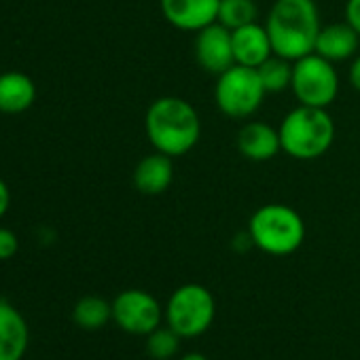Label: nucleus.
I'll return each instance as SVG.
<instances>
[{"label":"nucleus","instance_id":"f257e3e1","mask_svg":"<svg viewBox=\"0 0 360 360\" xmlns=\"http://www.w3.org/2000/svg\"><path fill=\"white\" fill-rule=\"evenodd\" d=\"M144 129L153 148L172 159L187 155L202 136L198 110L193 108V104L176 96L157 98L148 106Z\"/></svg>","mask_w":360,"mask_h":360},{"label":"nucleus","instance_id":"f03ea898","mask_svg":"<svg viewBox=\"0 0 360 360\" xmlns=\"http://www.w3.org/2000/svg\"><path fill=\"white\" fill-rule=\"evenodd\" d=\"M274 53L297 62L314 53L322 30L320 13L314 0H276L265 20Z\"/></svg>","mask_w":360,"mask_h":360},{"label":"nucleus","instance_id":"7ed1b4c3","mask_svg":"<svg viewBox=\"0 0 360 360\" xmlns=\"http://www.w3.org/2000/svg\"><path fill=\"white\" fill-rule=\"evenodd\" d=\"M278 134L286 155L299 161H311L330 148L335 140V123L326 108L299 104L282 119Z\"/></svg>","mask_w":360,"mask_h":360},{"label":"nucleus","instance_id":"20e7f679","mask_svg":"<svg viewBox=\"0 0 360 360\" xmlns=\"http://www.w3.org/2000/svg\"><path fill=\"white\" fill-rule=\"evenodd\" d=\"M252 246L271 255H292L305 240V223L301 214L286 204H265L248 221Z\"/></svg>","mask_w":360,"mask_h":360},{"label":"nucleus","instance_id":"39448f33","mask_svg":"<svg viewBox=\"0 0 360 360\" xmlns=\"http://www.w3.org/2000/svg\"><path fill=\"white\" fill-rule=\"evenodd\" d=\"M217 314V303L212 292L202 284L178 286L165 305V320L172 330L180 337H200L204 335Z\"/></svg>","mask_w":360,"mask_h":360},{"label":"nucleus","instance_id":"423d86ee","mask_svg":"<svg viewBox=\"0 0 360 360\" xmlns=\"http://www.w3.org/2000/svg\"><path fill=\"white\" fill-rule=\"evenodd\" d=\"M267 96L257 68L233 64L223 75L217 77L214 102L217 108L231 119L252 117Z\"/></svg>","mask_w":360,"mask_h":360},{"label":"nucleus","instance_id":"0eeeda50","mask_svg":"<svg viewBox=\"0 0 360 360\" xmlns=\"http://www.w3.org/2000/svg\"><path fill=\"white\" fill-rule=\"evenodd\" d=\"M290 89L299 104L326 108L335 102L339 91V77L333 62L318 53H309L292 62V83Z\"/></svg>","mask_w":360,"mask_h":360},{"label":"nucleus","instance_id":"6e6552de","mask_svg":"<svg viewBox=\"0 0 360 360\" xmlns=\"http://www.w3.org/2000/svg\"><path fill=\"white\" fill-rule=\"evenodd\" d=\"M161 305L159 301L140 288L123 290L112 301V320L115 324L129 335H148L161 324Z\"/></svg>","mask_w":360,"mask_h":360},{"label":"nucleus","instance_id":"1a4fd4ad","mask_svg":"<svg viewBox=\"0 0 360 360\" xmlns=\"http://www.w3.org/2000/svg\"><path fill=\"white\" fill-rule=\"evenodd\" d=\"M195 60L210 75H223L236 64L231 30L214 22L200 32H195Z\"/></svg>","mask_w":360,"mask_h":360},{"label":"nucleus","instance_id":"9d476101","mask_svg":"<svg viewBox=\"0 0 360 360\" xmlns=\"http://www.w3.org/2000/svg\"><path fill=\"white\" fill-rule=\"evenodd\" d=\"M221 0H159L165 22L178 30L200 32L219 18Z\"/></svg>","mask_w":360,"mask_h":360},{"label":"nucleus","instance_id":"9b49d317","mask_svg":"<svg viewBox=\"0 0 360 360\" xmlns=\"http://www.w3.org/2000/svg\"><path fill=\"white\" fill-rule=\"evenodd\" d=\"M30 345V328L24 314L0 299V360H24Z\"/></svg>","mask_w":360,"mask_h":360},{"label":"nucleus","instance_id":"f8f14e48","mask_svg":"<svg viewBox=\"0 0 360 360\" xmlns=\"http://www.w3.org/2000/svg\"><path fill=\"white\" fill-rule=\"evenodd\" d=\"M231 41H233V58L236 64L248 66V68H259L265 60L274 56L271 39L267 34L265 24H248L242 28L231 30Z\"/></svg>","mask_w":360,"mask_h":360},{"label":"nucleus","instance_id":"ddd939ff","mask_svg":"<svg viewBox=\"0 0 360 360\" xmlns=\"http://www.w3.org/2000/svg\"><path fill=\"white\" fill-rule=\"evenodd\" d=\"M238 148L250 161H269L282 150L280 134L269 123L248 121L238 134Z\"/></svg>","mask_w":360,"mask_h":360},{"label":"nucleus","instance_id":"4468645a","mask_svg":"<svg viewBox=\"0 0 360 360\" xmlns=\"http://www.w3.org/2000/svg\"><path fill=\"white\" fill-rule=\"evenodd\" d=\"M174 180V163L172 157L163 153L146 155L138 161L134 169V187L144 195H161L169 189Z\"/></svg>","mask_w":360,"mask_h":360},{"label":"nucleus","instance_id":"2eb2a0df","mask_svg":"<svg viewBox=\"0 0 360 360\" xmlns=\"http://www.w3.org/2000/svg\"><path fill=\"white\" fill-rule=\"evenodd\" d=\"M358 43H360V34L347 22L328 24L320 30V34L316 39L314 53L322 56L324 60H328L333 64L345 62L356 56Z\"/></svg>","mask_w":360,"mask_h":360},{"label":"nucleus","instance_id":"dca6fc26","mask_svg":"<svg viewBox=\"0 0 360 360\" xmlns=\"http://www.w3.org/2000/svg\"><path fill=\"white\" fill-rule=\"evenodd\" d=\"M37 100L34 81L18 70L0 75V112L18 115L28 110Z\"/></svg>","mask_w":360,"mask_h":360},{"label":"nucleus","instance_id":"f3484780","mask_svg":"<svg viewBox=\"0 0 360 360\" xmlns=\"http://www.w3.org/2000/svg\"><path fill=\"white\" fill-rule=\"evenodd\" d=\"M72 320L77 326L85 330H96L102 328L108 320H112V303L98 295H87L77 301L72 307Z\"/></svg>","mask_w":360,"mask_h":360},{"label":"nucleus","instance_id":"a211bd4d","mask_svg":"<svg viewBox=\"0 0 360 360\" xmlns=\"http://www.w3.org/2000/svg\"><path fill=\"white\" fill-rule=\"evenodd\" d=\"M267 94H282L292 83V62L280 56H271L257 68Z\"/></svg>","mask_w":360,"mask_h":360},{"label":"nucleus","instance_id":"6ab92c4d","mask_svg":"<svg viewBox=\"0 0 360 360\" xmlns=\"http://www.w3.org/2000/svg\"><path fill=\"white\" fill-rule=\"evenodd\" d=\"M257 18H259V9L255 5V0H221L217 22L229 30H236L255 24Z\"/></svg>","mask_w":360,"mask_h":360},{"label":"nucleus","instance_id":"aec40b11","mask_svg":"<svg viewBox=\"0 0 360 360\" xmlns=\"http://www.w3.org/2000/svg\"><path fill=\"white\" fill-rule=\"evenodd\" d=\"M180 339H183V337H180L176 330H172L169 326L167 328L157 326L153 333L146 335V352L155 360H167L178 352Z\"/></svg>","mask_w":360,"mask_h":360},{"label":"nucleus","instance_id":"412c9836","mask_svg":"<svg viewBox=\"0 0 360 360\" xmlns=\"http://www.w3.org/2000/svg\"><path fill=\"white\" fill-rule=\"evenodd\" d=\"M20 250V240L18 236L7 229V227H0V261H9L18 255Z\"/></svg>","mask_w":360,"mask_h":360},{"label":"nucleus","instance_id":"4be33fe9","mask_svg":"<svg viewBox=\"0 0 360 360\" xmlns=\"http://www.w3.org/2000/svg\"><path fill=\"white\" fill-rule=\"evenodd\" d=\"M345 22L360 34V0H347V5H345Z\"/></svg>","mask_w":360,"mask_h":360},{"label":"nucleus","instance_id":"5701e85b","mask_svg":"<svg viewBox=\"0 0 360 360\" xmlns=\"http://www.w3.org/2000/svg\"><path fill=\"white\" fill-rule=\"evenodd\" d=\"M11 208V191L7 187V183L0 178V219H3Z\"/></svg>","mask_w":360,"mask_h":360},{"label":"nucleus","instance_id":"b1692460","mask_svg":"<svg viewBox=\"0 0 360 360\" xmlns=\"http://www.w3.org/2000/svg\"><path fill=\"white\" fill-rule=\"evenodd\" d=\"M349 83L356 91H360V56L349 66Z\"/></svg>","mask_w":360,"mask_h":360},{"label":"nucleus","instance_id":"393cba45","mask_svg":"<svg viewBox=\"0 0 360 360\" xmlns=\"http://www.w3.org/2000/svg\"><path fill=\"white\" fill-rule=\"evenodd\" d=\"M180 360H208L204 354H198V352H191V354H185Z\"/></svg>","mask_w":360,"mask_h":360}]
</instances>
